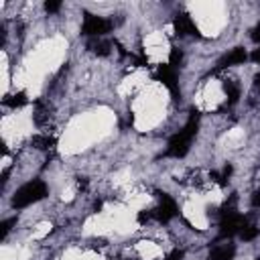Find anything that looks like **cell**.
Returning a JSON list of instances; mask_svg holds the SVG:
<instances>
[{"mask_svg": "<svg viewBox=\"0 0 260 260\" xmlns=\"http://www.w3.org/2000/svg\"><path fill=\"white\" fill-rule=\"evenodd\" d=\"M197 128H199V116H197V112H191V116H189L187 124L183 126V130L177 132V134L169 140L165 154H167V156H173V158H181V156H185V154L189 152L191 140H193L195 134H197Z\"/></svg>", "mask_w": 260, "mask_h": 260, "instance_id": "obj_1", "label": "cell"}, {"mask_svg": "<svg viewBox=\"0 0 260 260\" xmlns=\"http://www.w3.org/2000/svg\"><path fill=\"white\" fill-rule=\"evenodd\" d=\"M181 61H183V53H181L179 49H173V51H171V63H169V65L175 69V67H177Z\"/></svg>", "mask_w": 260, "mask_h": 260, "instance_id": "obj_15", "label": "cell"}, {"mask_svg": "<svg viewBox=\"0 0 260 260\" xmlns=\"http://www.w3.org/2000/svg\"><path fill=\"white\" fill-rule=\"evenodd\" d=\"M4 104H6V106H10V108H18V106L26 104V95H24L22 91L12 93V95H6V98H4Z\"/></svg>", "mask_w": 260, "mask_h": 260, "instance_id": "obj_11", "label": "cell"}, {"mask_svg": "<svg viewBox=\"0 0 260 260\" xmlns=\"http://www.w3.org/2000/svg\"><path fill=\"white\" fill-rule=\"evenodd\" d=\"M61 8V2H45V10L47 12H57Z\"/></svg>", "mask_w": 260, "mask_h": 260, "instance_id": "obj_18", "label": "cell"}, {"mask_svg": "<svg viewBox=\"0 0 260 260\" xmlns=\"http://www.w3.org/2000/svg\"><path fill=\"white\" fill-rule=\"evenodd\" d=\"M12 223H16V219H14V217H10V219L2 221V234H0V238H6V234L10 232V225H12Z\"/></svg>", "mask_w": 260, "mask_h": 260, "instance_id": "obj_17", "label": "cell"}, {"mask_svg": "<svg viewBox=\"0 0 260 260\" xmlns=\"http://www.w3.org/2000/svg\"><path fill=\"white\" fill-rule=\"evenodd\" d=\"M47 191L49 189L43 181H28L20 189H16V193L12 197V207H16V209L28 207V205L41 201L43 197H47Z\"/></svg>", "mask_w": 260, "mask_h": 260, "instance_id": "obj_2", "label": "cell"}, {"mask_svg": "<svg viewBox=\"0 0 260 260\" xmlns=\"http://www.w3.org/2000/svg\"><path fill=\"white\" fill-rule=\"evenodd\" d=\"M252 59H254V61H258V63H260V49H256V51H254V53H252Z\"/></svg>", "mask_w": 260, "mask_h": 260, "instance_id": "obj_21", "label": "cell"}, {"mask_svg": "<svg viewBox=\"0 0 260 260\" xmlns=\"http://www.w3.org/2000/svg\"><path fill=\"white\" fill-rule=\"evenodd\" d=\"M112 22L104 16H95V14H85L83 24H81V32L85 37H102L106 32H110Z\"/></svg>", "mask_w": 260, "mask_h": 260, "instance_id": "obj_3", "label": "cell"}, {"mask_svg": "<svg viewBox=\"0 0 260 260\" xmlns=\"http://www.w3.org/2000/svg\"><path fill=\"white\" fill-rule=\"evenodd\" d=\"M150 213H152V219L165 223V221H169V219H173L177 215V205H175V201L167 193H162L160 195V203L154 209H150Z\"/></svg>", "mask_w": 260, "mask_h": 260, "instance_id": "obj_5", "label": "cell"}, {"mask_svg": "<svg viewBox=\"0 0 260 260\" xmlns=\"http://www.w3.org/2000/svg\"><path fill=\"white\" fill-rule=\"evenodd\" d=\"M185 258V254H183V250H173V252H169L167 256H165V260H183Z\"/></svg>", "mask_w": 260, "mask_h": 260, "instance_id": "obj_16", "label": "cell"}, {"mask_svg": "<svg viewBox=\"0 0 260 260\" xmlns=\"http://www.w3.org/2000/svg\"><path fill=\"white\" fill-rule=\"evenodd\" d=\"M32 144H35L37 148H41V150H47V148H51V146L55 144V140H53L51 136H35V138H32Z\"/></svg>", "mask_w": 260, "mask_h": 260, "instance_id": "obj_13", "label": "cell"}, {"mask_svg": "<svg viewBox=\"0 0 260 260\" xmlns=\"http://www.w3.org/2000/svg\"><path fill=\"white\" fill-rule=\"evenodd\" d=\"M252 205H254V207H260V189L254 191V195H252Z\"/></svg>", "mask_w": 260, "mask_h": 260, "instance_id": "obj_20", "label": "cell"}, {"mask_svg": "<svg viewBox=\"0 0 260 260\" xmlns=\"http://www.w3.org/2000/svg\"><path fill=\"white\" fill-rule=\"evenodd\" d=\"M175 30H177L179 37H197L199 35L195 22L187 14H177L175 16Z\"/></svg>", "mask_w": 260, "mask_h": 260, "instance_id": "obj_7", "label": "cell"}, {"mask_svg": "<svg viewBox=\"0 0 260 260\" xmlns=\"http://www.w3.org/2000/svg\"><path fill=\"white\" fill-rule=\"evenodd\" d=\"M87 47H89V51L95 53V55H108V53H110V43H106V41H93V43H89Z\"/></svg>", "mask_w": 260, "mask_h": 260, "instance_id": "obj_12", "label": "cell"}, {"mask_svg": "<svg viewBox=\"0 0 260 260\" xmlns=\"http://www.w3.org/2000/svg\"><path fill=\"white\" fill-rule=\"evenodd\" d=\"M248 59V53L242 49V47H236V49H232L221 61H219V67H232V65H240V63H244Z\"/></svg>", "mask_w": 260, "mask_h": 260, "instance_id": "obj_9", "label": "cell"}, {"mask_svg": "<svg viewBox=\"0 0 260 260\" xmlns=\"http://www.w3.org/2000/svg\"><path fill=\"white\" fill-rule=\"evenodd\" d=\"M250 37H252V41H254V43H260V22L252 28V35H250Z\"/></svg>", "mask_w": 260, "mask_h": 260, "instance_id": "obj_19", "label": "cell"}, {"mask_svg": "<svg viewBox=\"0 0 260 260\" xmlns=\"http://www.w3.org/2000/svg\"><path fill=\"white\" fill-rule=\"evenodd\" d=\"M254 81H256V85L260 87V75H256V79H254Z\"/></svg>", "mask_w": 260, "mask_h": 260, "instance_id": "obj_22", "label": "cell"}, {"mask_svg": "<svg viewBox=\"0 0 260 260\" xmlns=\"http://www.w3.org/2000/svg\"><path fill=\"white\" fill-rule=\"evenodd\" d=\"M156 79L162 83V85H167L169 87V91L177 98L179 95V85H177V73H175V69L171 67V65H160L158 69H156Z\"/></svg>", "mask_w": 260, "mask_h": 260, "instance_id": "obj_6", "label": "cell"}, {"mask_svg": "<svg viewBox=\"0 0 260 260\" xmlns=\"http://www.w3.org/2000/svg\"><path fill=\"white\" fill-rule=\"evenodd\" d=\"M223 91H225V95L230 98V100H228L230 104H236V102H238V98H240V87H238V83H236L234 79H225V81H223Z\"/></svg>", "mask_w": 260, "mask_h": 260, "instance_id": "obj_10", "label": "cell"}, {"mask_svg": "<svg viewBox=\"0 0 260 260\" xmlns=\"http://www.w3.org/2000/svg\"><path fill=\"white\" fill-rule=\"evenodd\" d=\"M234 256H236V246L234 244H221L209 252L207 260H234Z\"/></svg>", "mask_w": 260, "mask_h": 260, "instance_id": "obj_8", "label": "cell"}, {"mask_svg": "<svg viewBox=\"0 0 260 260\" xmlns=\"http://www.w3.org/2000/svg\"><path fill=\"white\" fill-rule=\"evenodd\" d=\"M256 260H260V258H256Z\"/></svg>", "mask_w": 260, "mask_h": 260, "instance_id": "obj_23", "label": "cell"}, {"mask_svg": "<svg viewBox=\"0 0 260 260\" xmlns=\"http://www.w3.org/2000/svg\"><path fill=\"white\" fill-rule=\"evenodd\" d=\"M246 225V217H242L240 213H228L221 215V223H219V236L221 238H230L234 234H240Z\"/></svg>", "mask_w": 260, "mask_h": 260, "instance_id": "obj_4", "label": "cell"}, {"mask_svg": "<svg viewBox=\"0 0 260 260\" xmlns=\"http://www.w3.org/2000/svg\"><path fill=\"white\" fill-rule=\"evenodd\" d=\"M258 232H260V230H258L256 225H248V223H246V225H244V230L240 232V238L248 242V240H254V238L258 236Z\"/></svg>", "mask_w": 260, "mask_h": 260, "instance_id": "obj_14", "label": "cell"}]
</instances>
